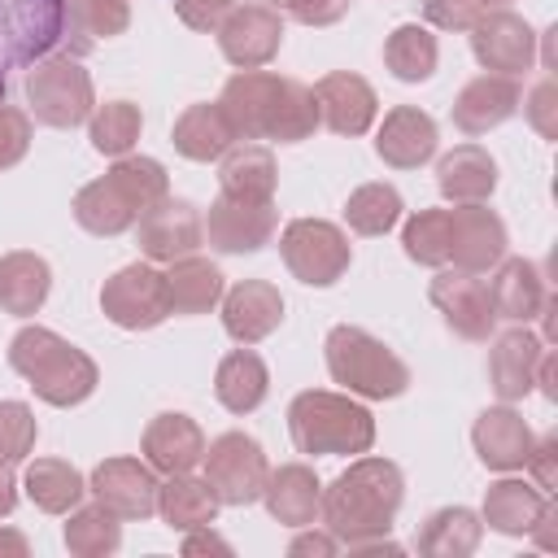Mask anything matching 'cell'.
Returning <instances> with one entry per match:
<instances>
[{"mask_svg": "<svg viewBox=\"0 0 558 558\" xmlns=\"http://www.w3.org/2000/svg\"><path fill=\"white\" fill-rule=\"evenodd\" d=\"M270 392V371L266 362L244 344V349H231L218 371H214V397L231 410V414H253Z\"/></svg>", "mask_w": 558, "mask_h": 558, "instance_id": "836d02e7", "label": "cell"}, {"mask_svg": "<svg viewBox=\"0 0 558 558\" xmlns=\"http://www.w3.org/2000/svg\"><path fill=\"white\" fill-rule=\"evenodd\" d=\"M31 554V541L13 527H0V558H26Z\"/></svg>", "mask_w": 558, "mask_h": 558, "instance_id": "9f6ffc18", "label": "cell"}, {"mask_svg": "<svg viewBox=\"0 0 558 558\" xmlns=\"http://www.w3.org/2000/svg\"><path fill=\"white\" fill-rule=\"evenodd\" d=\"M183 554H231V545L222 536H214L209 527H196V532H187Z\"/></svg>", "mask_w": 558, "mask_h": 558, "instance_id": "816d5d0a", "label": "cell"}, {"mask_svg": "<svg viewBox=\"0 0 558 558\" xmlns=\"http://www.w3.org/2000/svg\"><path fill=\"white\" fill-rule=\"evenodd\" d=\"M519 105H523V113H527V122L536 126L541 140H558V83H554V74H545L527 92V100H519Z\"/></svg>", "mask_w": 558, "mask_h": 558, "instance_id": "f6af8a7d", "label": "cell"}, {"mask_svg": "<svg viewBox=\"0 0 558 558\" xmlns=\"http://www.w3.org/2000/svg\"><path fill=\"white\" fill-rule=\"evenodd\" d=\"M266 4H270V9H283V4H288V0H266Z\"/></svg>", "mask_w": 558, "mask_h": 558, "instance_id": "680465c9", "label": "cell"}, {"mask_svg": "<svg viewBox=\"0 0 558 558\" xmlns=\"http://www.w3.org/2000/svg\"><path fill=\"white\" fill-rule=\"evenodd\" d=\"M235 4H240V0H174V13H179V22L192 26V31H214Z\"/></svg>", "mask_w": 558, "mask_h": 558, "instance_id": "681fc988", "label": "cell"}, {"mask_svg": "<svg viewBox=\"0 0 558 558\" xmlns=\"http://www.w3.org/2000/svg\"><path fill=\"white\" fill-rule=\"evenodd\" d=\"M222 113L231 118L240 140H270V144H301L318 131L314 92L301 78L275 70H240L222 83L218 96Z\"/></svg>", "mask_w": 558, "mask_h": 558, "instance_id": "7a4b0ae2", "label": "cell"}, {"mask_svg": "<svg viewBox=\"0 0 558 558\" xmlns=\"http://www.w3.org/2000/svg\"><path fill=\"white\" fill-rule=\"evenodd\" d=\"M436 144H440L436 118L427 109H418V105L388 109L384 122H379V131H375V153L392 170H418L423 161L436 157Z\"/></svg>", "mask_w": 558, "mask_h": 558, "instance_id": "ffe728a7", "label": "cell"}, {"mask_svg": "<svg viewBox=\"0 0 558 558\" xmlns=\"http://www.w3.org/2000/svg\"><path fill=\"white\" fill-rule=\"evenodd\" d=\"M31 148V113L17 105H0V170L17 166Z\"/></svg>", "mask_w": 558, "mask_h": 558, "instance_id": "bcb514c9", "label": "cell"}, {"mask_svg": "<svg viewBox=\"0 0 558 558\" xmlns=\"http://www.w3.org/2000/svg\"><path fill=\"white\" fill-rule=\"evenodd\" d=\"M205 480L218 493L222 506H253L262 501L270 462L266 449L248 436V432H222L214 440H205Z\"/></svg>", "mask_w": 558, "mask_h": 558, "instance_id": "9c48e42d", "label": "cell"}, {"mask_svg": "<svg viewBox=\"0 0 558 558\" xmlns=\"http://www.w3.org/2000/svg\"><path fill=\"white\" fill-rule=\"evenodd\" d=\"M310 92H314V105H318V122L336 135H366L379 118L375 87L353 70H331Z\"/></svg>", "mask_w": 558, "mask_h": 558, "instance_id": "e0dca14e", "label": "cell"}, {"mask_svg": "<svg viewBox=\"0 0 558 558\" xmlns=\"http://www.w3.org/2000/svg\"><path fill=\"white\" fill-rule=\"evenodd\" d=\"M519 100H523V87L519 78L510 74H475L449 105V118L462 135H488L493 126H501L506 118L519 113Z\"/></svg>", "mask_w": 558, "mask_h": 558, "instance_id": "d6986e66", "label": "cell"}, {"mask_svg": "<svg viewBox=\"0 0 558 558\" xmlns=\"http://www.w3.org/2000/svg\"><path fill=\"white\" fill-rule=\"evenodd\" d=\"M22 488H26V497H31L44 514H70V510L83 501L87 480H83L70 462H61V458H35V462L26 466V475H22Z\"/></svg>", "mask_w": 558, "mask_h": 558, "instance_id": "d590c367", "label": "cell"}, {"mask_svg": "<svg viewBox=\"0 0 558 558\" xmlns=\"http://www.w3.org/2000/svg\"><path fill=\"white\" fill-rule=\"evenodd\" d=\"M140 449H144V462L157 475H183L205 458V432H201V423L192 414L170 410V414H157L144 427Z\"/></svg>", "mask_w": 558, "mask_h": 558, "instance_id": "603a6c76", "label": "cell"}, {"mask_svg": "<svg viewBox=\"0 0 558 558\" xmlns=\"http://www.w3.org/2000/svg\"><path fill=\"white\" fill-rule=\"evenodd\" d=\"M288 436L296 453L310 458H349L375 445V418L362 401L331 388H305L288 405Z\"/></svg>", "mask_w": 558, "mask_h": 558, "instance_id": "5b68a950", "label": "cell"}, {"mask_svg": "<svg viewBox=\"0 0 558 558\" xmlns=\"http://www.w3.org/2000/svg\"><path fill=\"white\" fill-rule=\"evenodd\" d=\"M39 423L26 401H0V462H22L35 449Z\"/></svg>", "mask_w": 558, "mask_h": 558, "instance_id": "7bdbcfd3", "label": "cell"}, {"mask_svg": "<svg viewBox=\"0 0 558 558\" xmlns=\"http://www.w3.org/2000/svg\"><path fill=\"white\" fill-rule=\"evenodd\" d=\"M26 105L35 113V122L52 126V131H74L78 122L92 118L96 109V87L92 74L83 70L78 57L57 52L44 57L26 70Z\"/></svg>", "mask_w": 558, "mask_h": 558, "instance_id": "52a82bcc", "label": "cell"}, {"mask_svg": "<svg viewBox=\"0 0 558 558\" xmlns=\"http://www.w3.org/2000/svg\"><path fill=\"white\" fill-rule=\"evenodd\" d=\"M222 331L235 344H257L283 323V296L270 279H240L222 292Z\"/></svg>", "mask_w": 558, "mask_h": 558, "instance_id": "7402d4cb", "label": "cell"}, {"mask_svg": "<svg viewBox=\"0 0 558 558\" xmlns=\"http://www.w3.org/2000/svg\"><path fill=\"white\" fill-rule=\"evenodd\" d=\"M405 501V475L392 458H353L349 471H340L318 501L323 527L353 554H401V545L388 536L392 519Z\"/></svg>", "mask_w": 558, "mask_h": 558, "instance_id": "6da1fadb", "label": "cell"}, {"mask_svg": "<svg viewBox=\"0 0 558 558\" xmlns=\"http://www.w3.org/2000/svg\"><path fill=\"white\" fill-rule=\"evenodd\" d=\"M166 296H170V314H209L222 292H227V279L222 270L201 257V253H187V257H174L166 262Z\"/></svg>", "mask_w": 558, "mask_h": 558, "instance_id": "f546056e", "label": "cell"}, {"mask_svg": "<svg viewBox=\"0 0 558 558\" xmlns=\"http://www.w3.org/2000/svg\"><path fill=\"white\" fill-rule=\"evenodd\" d=\"M488 340H493V349H488V384L506 405H514L536 388V362L545 353V340L536 331H527V323H519V327H510L501 336H488Z\"/></svg>", "mask_w": 558, "mask_h": 558, "instance_id": "44dd1931", "label": "cell"}, {"mask_svg": "<svg viewBox=\"0 0 558 558\" xmlns=\"http://www.w3.org/2000/svg\"><path fill=\"white\" fill-rule=\"evenodd\" d=\"M436 61H440V44L427 26L418 22H401L397 31H388L384 39V65L392 70V78L401 83H427L436 74Z\"/></svg>", "mask_w": 558, "mask_h": 558, "instance_id": "8d00e7d4", "label": "cell"}, {"mask_svg": "<svg viewBox=\"0 0 558 558\" xmlns=\"http://www.w3.org/2000/svg\"><path fill=\"white\" fill-rule=\"evenodd\" d=\"M427 296L432 305L440 310V318L449 323L453 336L462 340H488L493 327H497V310H493V296H488V283L471 270H440L432 283H427Z\"/></svg>", "mask_w": 558, "mask_h": 558, "instance_id": "9a60e30c", "label": "cell"}, {"mask_svg": "<svg viewBox=\"0 0 558 558\" xmlns=\"http://www.w3.org/2000/svg\"><path fill=\"white\" fill-rule=\"evenodd\" d=\"M140 131H144V113H140V105H131V100H105V105H96L92 118H87V140H92V148L105 153V157H126V153L135 148Z\"/></svg>", "mask_w": 558, "mask_h": 558, "instance_id": "f35d334b", "label": "cell"}, {"mask_svg": "<svg viewBox=\"0 0 558 558\" xmlns=\"http://www.w3.org/2000/svg\"><path fill=\"white\" fill-rule=\"evenodd\" d=\"M218 493L209 488V480L183 471V475H166V484L157 488V514L166 527L174 532H196V527H214L218 519Z\"/></svg>", "mask_w": 558, "mask_h": 558, "instance_id": "4dcf8cb0", "label": "cell"}, {"mask_svg": "<svg viewBox=\"0 0 558 558\" xmlns=\"http://www.w3.org/2000/svg\"><path fill=\"white\" fill-rule=\"evenodd\" d=\"M484 519L466 506H440L418 527V554L427 558H466L480 549Z\"/></svg>", "mask_w": 558, "mask_h": 558, "instance_id": "e575fe53", "label": "cell"}, {"mask_svg": "<svg viewBox=\"0 0 558 558\" xmlns=\"http://www.w3.org/2000/svg\"><path fill=\"white\" fill-rule=\"evenodd\" d=\"M532 440L536 436L514 405H488L471 427V445L488 471H523Z\"/></svg>", "mask_w": 558, "mask_h": 558, "instance_id": "cb8c5ba5", "label": "cell"}, {"mask_svg": "<svg viewBox=\"0 0 558 558\" xmlns=\"http://www.w3.org/2000/svg\"><path fill=\"white\" fill-rule=\"evenodd\" d=\"M484 0H423V22L436 31H471L484 17Z\"/></svg>", "mask_w": 558, "mask_h": 558, "instance_id": "ee69618b", "label": "cell"}, {"mask_svg": "<svg viewBox=\"0 0 558 558\" xmlns=\"http://www.w3.org/2000/svg\"><path fill=\"white\" fill-rule=\"evenodd\" d=\"M349 4L353 0H288L279 13H288L301 26H331V22H340L349 13Z\"/></svg>", "mask_w": 558, "mask_h": 558, "instance_id": "c3c4849f", "label": "cell"}, {"mask_svg": "<svg viewBox=\"0 0 558 558\" xmlns=\"http://www.w3.org/2000/svg\"><path fill=\"white\" fill-rule=\"evenodd\" d=\"M323 357H327L331 384H340L349 397L392 401L410 388V366L366 327H353V323L331 327L323 340Z\"/></svg>", "mask_w": 558, "mask_h": 558, "instance_id": "8992f818", "label": "cell"}, {"mask_svg": "<svg viewBox=\"0 0 558 558\" xmlns=\"http://www.w3.org/2000/svg\"><path fill=\"white\" fill-rule=\"evenodd\" d=\"M65 549L74 558H109L122 549V523L113 510H105L100 501L92 506H74L65 519Z\"/></svg>", "mask_w": 558, "mask_h": 558, "instance_id": "74e56055", "label": "cell"}, {"mask_svg": "<svg viewBox=\"0 0 558 558\" xmlns=\"http://www.w3.org/2000/svg\"><path fill=\"white\" fill-rule=\"evenodd\" d=\"M471 52L488 74H527L536 65V31L514 9H484L471 26Z\"/></svg>", "mask_w": 558, "mask_h": 558, "instance_id": "8fae6325", "label": "cell"}, {"mask_svg": "<svg viewBox=\"0 0 558 558\" xmlns=\"http://www.w3.org/2000/svg\"><path fill=\"white\" fill-rule=\"evenodd\" d=\"M218 48L235 70H262L283 48V13L270 4H235L218 26Z\"/></svg>", "mask_w": 558, "mask_h": 558, "instance_id": "7c38bea8", "label": "cell"}, {"mask_svg": "<svg viewBox=\"0 0 558 558\" xmlns=\"http://www.w3.org/2000/svg\"><path fill=\"white\" fill-rule=\"evenodd\" d=\"M17 506V475H13V462H0V519L13 514Z\"/></svg>", "mask_w": 558, "mask_h": 558, "instance_id": "db71d44e", "label": "cell"}, {"mask_svg": "<svg viewBox=\"0 0 558 558\" xmlns=\"http://www.w3.org/2000/svg\"><path fill=\"white\" fill-rule=\"evenodd\" d=\"M279 231V209L275 201H235V196H214L205 214V240L218 253H257L275 240Z\"/></svg>", "mask_w": 558, "mask_h": 558, "instance_id": "5bb4252c", "label": "cell"}, {"mask_svg": "<svg viewBox=\"0 0 558 558\" xmlns=\"http://www.w3.org/2000/svg\"><path fill=\"white\" fill-rule=\"evenodd\" d=\"M436 187L453 205H480L497 187V161L480 144H458L436 161Z\"/></svg>", "mask_w": 558, "mask_h": 558, "instance_id": "83f0119b", "label": "cell"}, {"mask_svg": "<svg viewBox=\"0 0 558 558\" xmlns=\"http://www.w3.org/2000/svg\"><path fill=\"white\" fill-rule=\"evenodd\" d=\"M48 288H52V270L39 253H4L0 257V310L13 314V318H31L44 310L48 301Z\"/></svg>", "mask_w": 558, "mask_h": 558, "instance_id": "d6a6232c", "label": "cell"}, {"mask_svg": "<svg viewBox=\"0 0 558 558\" xmlns=\"http://www.w3.org/2000/svg\"><path fill=\"white\" fill-rule=\"evenodd\" d=\"M401 192L392 183H362L344 201V222L357 235H384L401 222Z\"/></svg>", "mask_w": 558, "mask_h": 558, "instance_id": "ab89813d", "label": "cell"}, {"mask_svg": "<svg viewBox=\"0 0 558 558\" xmlns=\"http://www.w3.org/2000/svg\"><path fill=\"white\" fill-rule=\"evenodd\" d=\"M279 187V166L275 153L266 144L253 140H235L222 157H218V192L235 196V201H275Z\"/></svg>", "mask_w": 558, "mask_h": 558, "instance_id": "d4e9b609", "label": "cell"}, {"mask_svg": "<svg viewBox=\"0 0 558 558\" xmlns=\"http://www.w3.org/2000/svg\"><path fill=\"white\" fill-rule=\"evenodd\" d=\"M9 366L35 388L39 401H48L57 410L87 401L100 384L96 362L78 344H70L65 336H57L52 327H39V323L22 327L9 340Z\"/></svg>", "mask_w": 558, "mask_h": 558, "instance_id": "277c9868", "label": "cell"}, {"mask_svg": "<svg viewBox=\"0 0 558 558\" xmlns=\"http://www.w3.org/2000/svg\"><path fill=\"white\" fill-rule=\"evenodd\" d=\"M506 222L480 201V205H453L449 209V262L458 270L484 275L506 257Z\"/></svg>", "mask_w": 558, "mask_h": 558, "instance_id": "ac0fdd59", "label": "cell"}, {"mask_svg": "<svg viewBox=\"0 0 558 558\" xmlns=\"http://www.w3.org/2000/svg\"><path fill=\"white\" fill-rule=\"evenodd\" d=\"M488 296H493V310L497 318H510V323H532L541 318L545 301L554 296L541 266L527 262V257H501L497 262V275L488 279Z\"/></svg>", "mask_w": 558, "mask_h": 558, "instance_id": "484cf974", "label": "cell"}, {"mask_svg": "<svg viewBox=\"0 0 558 558\" xmlns=\"http://www.w3.org/2000/svg\"><path fill=\"white\" fill-rule=\"evenodd\" d=\"M100 310L113 327L122 331H153L170 318V296H166V275L148 262H131L113 270L100 288Z\"/></svg>", "mask_w": 558, "mask_h": 558, "instance_id": "30bf717a", "label": "cell"}, {"mask_svg": "<svg viewBox=\"0 0 558 558\" xmlns=\"http://www.w3.org/2000/svg\"><path fill=\"white\" fill-rule=\"evenodd\" d=\"M65 17H70V35L74 48H92L100 39H113L131 26V4L126 0H65Z\"/></svg>", "mask_w": 558, "mask_h": 558, "instance_id": "60d3db41", "label": "cell"}, {"mask_svg": "<svg viewBox=\"0 0 558 558\" xmlns=\"http://www.w3.org/2000/svg\"><path fill=\"white\" fill-rule=\"evenodd\" d=\"M523 471H532V480H536L541 493H554V488H558V436H541V440H532Z\"/></svg>", "mask_w": 558, "mask_h": 558, "instance_id": "7dc6e473", "label": "cell"}, {"mask_svg": "<svg viewBox=\"0 0 558 558\" xmlns=\"http://www.w3.org/2000/svg\"><path fill=\"white\" fill-rule=\"evenodd\" d=\"M545 506H549V493H541V488L527 484V480L506 475V480L488 484L480 519H484L493 532H501V536H527Z\"/></svg>", "mask_w": 558, "mask_h": 558, "instance_id": "1f68e13d", "label": "cell"}, {"mask_svg": "<svg viewBox=\"0 0 558 558\" xmlns=\"http://www.w3.org/2000/svg\"><path fill=\"white\" fill-rule=\"evenodd\" d=\"M235 140H240V135H235V126H231V118L222 113L218 100L187 105V109L174 118V131H170L174 153L187 157V161H218Z\"/></svg>", "mask_w": 558, "mask_h": 558, "instance_id": "f1b7e54d", "label": "cell"}, {"mask_svg": "<svg viewBox=\"0 0 558 558\" xmlns=\"http://www.w3.org/2000/svg\"><path fill=\"white\" fill-rule=\"evenodd\" d=\"M279 257L292 270V279H301L305 288H331L349 270L353 244L344 227L327 218H292L279 231Z\"/></svg>", "mask_w": 558, "mask_h": 558, "instance_id": "ba28073f", "label": "cell"}, {"mask_svg": "<svg viewBox=\"0 0 558 558\" xmlns=\"http://www.w3.org/2000/svg\"><path fill=\"white\" fill-rule=\"evenodd\" d=\"M484 4H493V9H506V4H510V0H484Z\"/></svg>", "mask_w": 558, "mask_h": 558, "instance_id": "6f0895ef", "label": "cell"}, {"mask_svg": "<svg viewBox=\"0 0 558 558\" xmlns=\"http://www.w3.org/2000/svg\"><path fill=\"white\" fill-rule=\"evenodd\" d=\"M135 244L148 262H174L187 257L205 244V218L192 201L183 196H161L157 205H148L135 222Z\"/></svg>", "mask_w": 558, "mask_h": 558, "instance_id": "4fadbf2b", "label": "cell"}, {"mask_svg": "<svg viewBox=\"0 0 558 558\" xmlns=\"http://www.w3.org/2000/svg\"><path fill=\"white\" fill-rule=\"evenodd\" d=\"M262 501H266L275 523H283V527H314L318 501H323V480L305 462H283L279 471L266 475Z\"/></svg>", "mask_w": 558, "mask_h": 558, "instance_id": "4316f807", "label": "cell"}, {"mask_svg": "<svg viewBox=\"0 0 558 558\" xmlns=\"http://www.w3.org/2000/svg\"><path fill=\"white\" fill-rule=\"evenodd\" d=\"M558 375H554V349H545L541 353V362H536V388L549 397V401H558V384H554Z\"/></svg>", "mask_w": 558, "mask_h": 558, "instance_id": "11a10c76", "label": "cell"}, {"mask_svg": "<svg viewBox=\"0 0 558 558\" xmlns=\"http://www.w3.org/2000/svg\"><path fill=\"white\" fill-rule=\"evenodd\" d=\"M554 523H558V506L549 501V506L541 510V519L532 523V532H527V536H536V545H541V549H554V545H558V536H554Z\"/></svg>", "mask_w": 558, "mask_h": 558, "instance_id": "f5cc1de1", "label": "cell"}, {"mask_svg": "<svg viewBox=\"0 0 558 558\" xmlns=\"http://www.w3.org/2000/svg\"><path fill=\"white\" fill-rule=\"evenodd\" d=\"M157 488H161L157 471L140 458H105V462H96V471L87 480V493L118 519H153Z\"/></svg>", "mask_w": 558, "mask_h": 558, "instance_id": "2e32d148", "label": "cell"}, {"mask_svg": "<svg viewBox=\"0 0 558 558\" xmlns=\"http://www.w3.org/2000/svg\"><path fill=\"white\" fill-rule=\"evenodd\" d=\"M401 248L418 266H449V209H414L401 227Z\"/></svg>", "mask_w": 558, "mask_h": 558, "instance_id": "b9f144b4", "label": "cell"}, {"mask_svg": "<svg viewBox=\"0 0 558 558\" xmlns=\"http://www.w3.org/2000/svg\"><path fill=\"white\" fill-rule=\"evenodd\" d=\"M336 549H340V541H336L327 527H323V532H301V536L288 545L292 558H305V554H314V558H331Z\"/></svg>", "mask_w": 558, "mask_h": 558, "instance_id": "f907efd6", "label": "cell"}, {"mask_svg": "<svg viewBox=\"0 0 558 558\" xmlns=\"http://www.w3.org/2000/svg\"><path fill=\"white\" fill-rule=\"evenodd\" d=\"M170 196V174L157 157H113V166L83 183L74 196V222L92 235H122L148 205Z\"/></svg>", "mask_w": 558, "mask_h": 558, "instance_id": "3957f363", "label": "cell"}]
</instances>
